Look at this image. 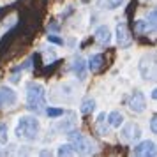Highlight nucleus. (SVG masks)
Here are the masks:
<instances>
[{"label":"nucleus","mask_w":157,"mask_h":157,"mask_svg":"<svg viewBox=\"0 0 157 157\" xmlns=\"http://www.w3.org/2000/svg\"><path fill=\"white\" fill-rule=\"evenodd\" d=\"M39 132H41V124L37 120V117L34 115H23L18 118V124H16L14 134L18 140L21 141H36L39 138Z\"/></svg>","instance_id":"nucleus-1"},{"label":"nucleus","mask_w":157,"mask_h":157,"mask_svg":"<svg viewBox=\"0 0 157 157\" xmlns=\"http://www.w3.org/2000/svg\"><path fill=\"white\" fill-rule=\"evenodd\" d=\"M25 101H27V108L32 111H43L44 104H46V88L43 83L37 81H29L27 88H25Z\"/></svg>","instance_id":"nucleus-2"},{"label":"nucleus","mask_w":157,"mask_h":157,"mask_svg":"<svg viewBox=\"0 0 157 157\" xmlns=\"http://www.w3.org/2000/svg\"><path fill=\"white\" fill-rule=\"evenodd\" d=\"M140 72H141V78L145 81L155 79V55L154 53L143 55V58L140 60Z\"/></svg>","instance_id":"nucleus-3"},{"label":"nucleus","mask_w":157,"mask_h":157,"mask_svg":"<svg viewBox=\"0 0 157 157\" xmlns=\"http://www.w3.org/2000/svg\"><path fill=\"white\" fill-rule=\"evenodd\" d=\"M127 106H129V109L136 115L145 113V109H147V97H145V94L140 92V90H134V92L131 94L129 101H127Z\"/></svg>","instance_id":"nucleus-4"},{"label":"nucleus","mask_w":157,"mask_h":157,"mask_svg":"<svg viewBox=\"0 0 157 157\" xmlns=\"http://www.w3.org/2000/svg\"><path fill=\"white\" fill-rule=\"evenodd\" d=\"M115 36H117V43H118V46H120V48H129V46L132 44V36H131L127 25H125L124 21L117 23Z\"/></svg>","instance_id":"nucleus-5"},{"label":"nucleus","mask_w":157,"mask_h":157,"mask_svg":"<svg viewBox=\"0 0 157 157\" xmlns=\"http://www.w3.org/2000/svg\"><path fill=\"white\" fill-rule=\"evenodd\" d=\"M18 102L16 90L9 86H0V108H14Z\"/></svg>","instance_id":"nucleus-6"},{"label":"nucleus","mask_w":157,"mask_h":157,"mask_svg":"<svg viewBox=\"0 0 157 157\" xmlns=\"http://www.w3.org/2000/svg\"><path fill=\"white\" fill-rule=\"evenodd\" d=\"M155 30V9L150 11V20H138L136 21V32L138 34H148Z\"/></svg>","instance_id":"nucleus-7"},{"label":"nucleus","mask_w":157,"mask_h":157,"mask_svg":"<svg viewBox=\"0 0 157 157\" xmlns=\"http://www.w3.org/2000/svg\"><path fill=\"white\" fill-rule=\"evenodd\" d=\"M132 154L134 155H155V143L145 140L132 148Z\"/></svg>","instance_id":"nucleus-8"},{"label":"nucleus","mask_w":157,"mask_h":157,"mask_svg":"<svg viewBox=\"0 0 157 157\" xmlns=\"http://www.w3.org/2000/svg\"><path fill=\"white\" fill-rule=\"evenodd\" d=\"M141 136V131H140V125L138 124H127L124 131H122V138L125 141H131V140H140Z\"/></svg>","instance_id":"nucleus-9"},{"label":"nucleus","mask_w":157,"mask_h":157,"mask_svg":"<svg viewBox=\"0 0 157 157\" xmlns=\"http://www.w3.org/2000/svg\"><path fill=\"white\" fill-rule=\"evenodd\" d=\"M95 41L99 44H102V46H108V44L111 43V32H109V29H108L106 25H101L99 29L95 30Z\"/></svg>","instance_id":"nucleus-10"},{"label":"nucleus","mask_w":157,"mask_h":157,"mask_svg":"<svg viewBox=\"0 0 157 157\" xmlns=\"http://www.w3.org/2000/svg\"><path fill=\"white\" fill-rule=\"evenodd\" d=\"M71 69L79 79H85V76H86V64H85V60H83L81 57H78L74 62H72Z\"/></svg>","instance_id":"nucleus-11"},{"label":"nucleus","mask_w":157,"mask_h":157,"mask_svg":"<svg viewBox=\"0 0 157 157\" xmlns=\"http://www.w3.org/2000/svg\"><path fill=\"white\" fill-rule=\"evenodd\" d=\"M102 64H104V57L101 53H95V55H90L88 57V69L92 72H97L102 67Z\"/></svg>","instance_id":"nucleus-12"},{"label":"nucleus","mask_w":157,"mask_h":157,"mask_svg":"<svg viewBox=\"0 0 157 157\" xmlns=\"http://www.w3.org/2000/svg\"><path fill=\"white\" fill-rule=\"evenodd\" d=\"M95 131L99 136H106L108 134V122H106V113H99L97 120H95Z\"/></svg>","instance_id":"nucleus-13"},{"label":"nucleus","mask_w":157,"mask_h":157,"mask_svg":"<svg viewBox=\"0 0 157 157\" xmlns=\"http://www.w3.org/2000/svg\"><path fill=\"white\" fill-rule=\"evenodd\" d=\"M122 124H124V115L120 111H111V113L108 115V125H111V127H120Z\"/></svg>","instance_id":"nucleus-14"},{"label":"nucleus","mask_w":157,"mask_h":157,"mask_svg":"<svg viewBox=\"0 0 157 157\" xmlns=\"http://www.w3.org/2000/svg\"><path fill=\"white\" fill-rule=\"evenodd\" d=\"M102 9H109V11H113V9L120 7L122 4H124V0H99L97 2Z\"/></svg>","instance_id":"nucleus-15"},{"label":"nucleus","mask_w":157,"mask_h":157,"mask_svg":"<svg viewBox=\"0 0 157 157\" xmlns=\"http://www.w3.org/2000/svg\"><path fill=\"white\" fill-rule=\"evenodd\" d=\"M94 108H95V101L94 99H85L83 102H81V108H79V111L83 115H88L94 111Z\"/></svg>","instance_id":"nucleus-16"},{"label":"nucleus","mask_w":157,"mask_h":157,"mask_svg":"<svg viewBox=\"0 0 157 157\" xmlns=\"http://www.w3.org/2000/svg\"><path fill=\"white\" fill-rule=\"evenodd\" d=\"M58 155H74L76 152H74V148H72L71 143H65V145H60L58 147Z\"/></svg>","instance_id":"nucleus-17"},{"label":"nucleus","mask_w":157,"mask_h":157,"mask_svg":"<svg viewBox=\"0 0 157 157\" xmlns=\"http://www.w3.org/2000/svg\"><path fill=\"white\" fill-rule=\"evenodd\" d=\"M46 115H48L50 118L62 117V115H64V108H48V109H46Z\"/></svg>","instance_id":"nucleus-18"},{"label":"nucleus","mask_w":157,"mask_h":157,"mask_svg":"<svg viewBox=\"0 0 157 157\" xmlns=\"http://www.w3.org/2000/svg\"><path fill=\"white\" fill-rule=\"evenodd\" d=\"M7 131H9L7 124H6V122H0V141L2 143H7V140H9Z\"/></svg>","instance_id":"nucleus-19"},{"label":"nucleus","mask_w":157,"mask_h":157,"mask_svg":"<svg viewBox=\"0 0 157 157\" xmlns=\"http://www.w3.org/2000/svg\"><path fill=\"white\" fill-rule=\"evenodd\" d=\"M48 41H50V43H55V44H64V39L53 36V34H50V36H48Z\"/></svg>","instance_id":"nucleus-20"},{"label":"nucleus","mask_w":157,"mask_h":157,"mask_svg":"<svg viewBox=\"0 0 157 157\" xmlns=\"http://www.w3.org/2000/svg\"><path fill=\"white\" fill-rule=\"evenodd\" d=\"M150 127H152V132L155 134L157 132V118H155V115L152 117V120H150Z\"/></svg>","instance_id":"nucleus-21"}]
</instances>
